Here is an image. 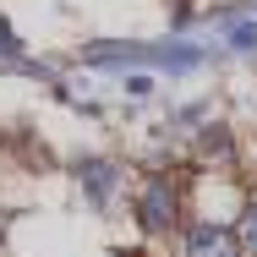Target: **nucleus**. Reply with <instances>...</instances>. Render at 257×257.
Returning a JSON list of instances; mask_svg holds the SVG:
<instances>
[{"instance_id":"obj_1","label":"nucleus","mask_w":257,"mask_h":257,"mask_svg":"<svg viewBox=\"0 0 257 257\" xmlns=\"http://www.w3.org/2000/svg\"><path fill=\"white\" fill-rule=\"evenodd\" d=\"M137 219H143L148 235H159V230L175 224V186H170L164 175H154V181L143 186V197H137Z\"/></svg>"},{"instance_id":"obj_3","label":"nucleus","mask_w":257,"mask_h":257,"mask_svg":"<svg viewBox=\"0 0 257 257\" xmlns=\"http://www.w3.org/2000/svg\"><path fill=\"white\" fill-rule=\"evenodd\" d=\"M77 175H82V192H88V203H93V208L109 203V192H115V164H109V159H82Z\"/></svg>"},{"instance_id":"obj_6","label":"nucleus","mask_w":257,"mask_h":257,"mask_svg":"<svg viewBox=\"0 0 257 257\" xmlns=\"http://www.w3.org/2000/svg\"><path fill=\"white\" fill-rule=\"evenodd\" d=\"M22 44H17V33H11V22H0V55H17Z\"/></svg>"},{"instance_id":"obj_2","label":"nucleus","mask_w":257,"mask_h":257,"mask_svg":"<svg viewBox=\"0 0 257 257\" xmlns=\"http://www.w3.org/2000/svg\"><path fill=\"white\" fill-rule=\"evenodd\" d=\"M186 257H235V235L219 224H197L186 235Z\"/></svg>"},{"instance_id":"obj_4","label":"nucleus","mask_w":257,"mask_h":257,"mask_svg":"<svg viewBox=\"0 0 257 257\" xmlns=\"http://www.w3.org/2000/svg\"><path fill=\"white\" fill-rule=\"evenodd\" d=\"M224 39H230V50L252 55V50H257V22H246V17H230V22H224Z\"/></svg>"},{"instance_id":"obj_5","label":"nucleus","mask_w":257,"mask_h":257,"mask_svg":"<svg viewBox=\"0 0 257 257\" xmlns=\"http://www.w3.org/2000/svg\"><path fill=\"white\" fill-rule=\"evenodd\" d=\"M241 252H252V257H257V203L241 213Z\"/></svg>"}]
</instances>
